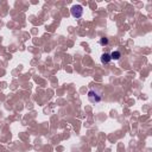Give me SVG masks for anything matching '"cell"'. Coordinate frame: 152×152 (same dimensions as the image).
Masks as SVG:
<instances>
[{"instance_id": "4", "label": "cell", "mask_w": 152, "mask_h": 152, "mask_svg": "<svg viewBox=\"0 0 152 152\" xmlns=\"http://www.w3.org/2000/svg\"><path fill=\"white\" fill-rule=\"evenodd\" d=\"M111 59H114V61H118L119 58L121 57V54L119 51H113V52H111Z\"/></svg>"}, {"instance_id": "5", "label": "cell", "mask_w": 152, "mask_h": 152, "mask_svg": "<svg viewBox=\"0 0 152 152\" xmlns=\"http://www.w3.org/2000/svg\"><path fill=\"white\" fill-rule=\"evenodd\" d=\"M99 43H100L101 45H107V44L109 43V41H108V38H106V37H102V38L100 39V42H99Z\"/></svg>"}, {"instance_id": "1", "label": "cell", "mask_w": 152, "mask_h": 152, "mask_svg": "<svg viewBox=\"0 0 152 152\" xmlns=\"http://www.w3.org/2000/svg\"><path fill=\"white\" fill-rule=\"evenodd\" d=\"M103 99V94H102V90L100 88H90L88 91V100L91 103H99L101 102Z\"/></svg>"}, {"instance_id": "2", "label": "cell", "mask_w": 152, "mask_h": 152, "mask_svg": "<svg viewBox=\"0 0 152 152\" xmlns=\"http://www.w3.org/2000/svg\"><path fill=\"white\" fill-rule=\"evenodd\" d=\"M70 12H71V16L74 18H81L83 14V7L81 5H74L71 7Z\"/></svg>"}, {"instance_id": "3", "label": "cell", "mask_w": 152, "mask_h": 152, "mask_svg": "<svg viewBox=\"0 0 152 152\" xmlns=\"http://www.w3.org/2000/svg\"><path fill=\"white\" fill-rule=\"evenodd\" d=\"M112 61L111 59V55L109 54H102V56H101V62L103 63V64H107V63H109Z\"/></svg>"}]
</instances>
